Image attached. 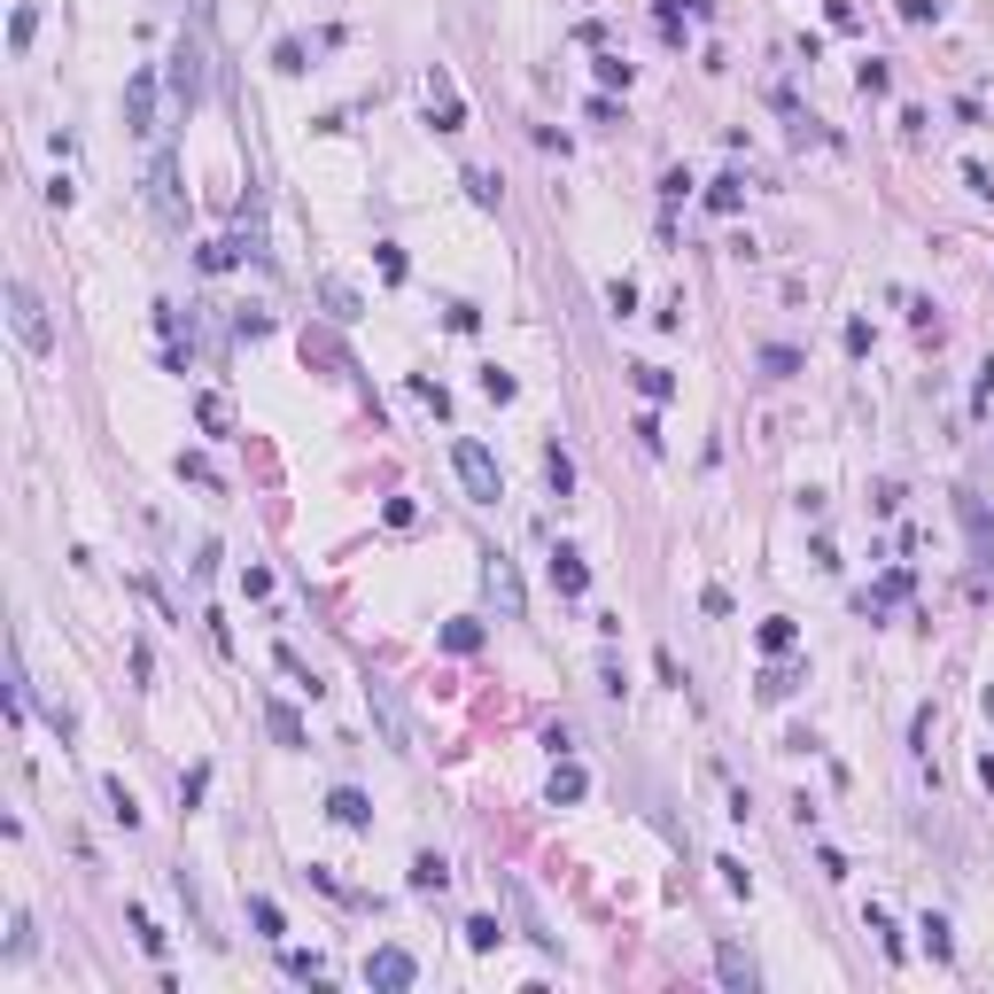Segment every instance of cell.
Segmentation results:
<instances>
[{
    "label": "cell",
    "mask_w": 994,
    "mask_h": 994,
    "mask_svg": "<svg viewBox=\"0 0 994 994\" xmlns=\"http://www.w3.org/2000/svg\"><path fill=\"white\" fill-rule=\"evenodd\" d=\"M9 327H16V342L24 350H55V327H47V304H39V288L32 281H9Z\"/></svg>",
    "instance_id": "obj_1"
},
{
    "label": "cell",
    "mask_w": 994,
    "mask_h": 994,
    "mask_svg": "<svg viewBox=\"0 0 994 994\" xmlns=\"http://www.w3.org/2000/svg\"><path fill=\"white\" fill-rule=\"evenodd\" d=\"M450 467H459V482H467L475 505H498V459H490L482 443H459V450H450Z\"/></svg>",
    "instance_id": "obj_2"
},
{
    "label": "cell",
    "mask_w": 994,
    "mask_h": 994,
    "mask_svg": "<svg viewBox=\"0 0 994 994\" xmlns=\"http://www.w3.org/2000/svg\"><path fill=\"white\" fill-rule=\"evenodd\" d=\"M171 102L179 110L203 102V39H179V55H171Z\"/></svg>",
    "instance_id": "obj_3"
},
{
    "label": "cell",
    "mask_w": 994,
    "mask_h": 994,
    "mask_svg": "<svg viewBox=\"0 0 994 994\" xmlns=\"http://www.w3.org/2000/svg\"><path fill=\"white\" fill-rule=\"evenodd\" d=\"M366 707L381 715V731H389V746H397V754H412V715L397 707V692H389L381 676H366Z\"/></svg>",
    "instance_id": "obj_4"
},
{
    "label": "cell",
    "mask_w": 994,
    "mask_h": 994,
    "mask_svg": "<svg viewBox=\"0 0 994 994\" xmlns=\"http://www.w3.org/2000/svg\"><path fill=\"white\" fill-rule=\"evenodd\" d=\"M125 125H133V133H156V70H133V85H125Z\"/></svg>",
    "instance_id": "obj_5"
},
{
    "label": "cell",
    "mask_w": 994,
    "mask_h": 994,
    "mask_svg": "<svg viewBox=\"0 0 994 994\" xmlns=\"http://www.w3.org/2000/svg\"><path fill=\"white\" fill-rule=\"evenodd\" d=\"M366 979L397 994V986H412V979H420V963H412L404 948H374V963H366Z\"/></svg>",
    "instance_id": "obj_6"
},
{
    "label": "cell",
    "mask_w": 994,
    "mask_h": 994,
    "mask_svg": "<svg viewBox=\"0 0 994 994\" xmlns=\"http://www.w3.org/2000/svg\"><path fill=\"white\" fill-rule=\"evenodd\" d=\"M427 110H435L443 133H459V125H467V110H459V94H450V78H443V70H427Z\"/></svg>",
    "instance_id": "obj_7"
},
{
    "label": "cell",
    "mask_w": 994,
    "mask_h": 994,
    "mask_svg": "<svg viewBox=\"0 0 994 994\" xmlns=\"http://www.w3.org/2000/svg\"><path fill=\"white\" fill-rule=\"evenodd\" d=\"M552 583H560L568 598H583V591H591V568H583V552H568V545H560V552H552Z\"/></svg>",
    "instance_id": "obj_8"
},
{
    "label": "cell",
    "mask_w": 994,
    "mask_h": 994,
    "mask_svg": "<svg viewBox=\"0 0 994 994\" xmlns=\"http://www.w3.org/2000/svg\"><path fill=\"white\" fill-rule=\"evenodd\" d=\"M148 179H156V210H163V218H179V171H171V156H163V148H156V171H148Z\"/></svg>",
    "instance_id": "obj_9"
},
{
    "label": "cell",
    "mask_w": 994,
    "mask_h": 994,
    "mask_svg": "<svg viewBox=\"0 0 994 994\" xmlns=\"http://www.w3.org/2000/svg\"><path fill=\"white\" fill-rule=\"evenodd\" d=\"M715 971H722V979H731V986H754V979H762L746 948H715Z\"/></svg>",
    "instance_id": "obj_10"
},
{
    "label": "cell",
    "mask_w": 994,
    "mask_h": 994,
    "mask_svg": "<svg viewBox=\"0 0 994 994\" xmlns=\"http://www.w3.org/2000/svg\"><path fill=\"white\" fill-rule=\"evenodd\" d=\"M482 575H490V591H498V606H505V614H521V583H513V568H505V560H490Z\"/></svg>",
    "instance_id": "obj_11"
},
{
    "label": "cell",
    "mask_w": 994,
    "mask_h": 994,
    "mask_svg": "<svg viewBox=\"0 0 994 994\" xmlns=\"http://www.w3.org/2000/svg\"><path fill=\"white\" fill-rule=\"evenodd\" d=\"M264 722H273V739H281V746H304V722H296V707H281V699H273V707H264Z\"/></svg>",
    "instance_id": "obj_12"
},
{
    "label": "cell",
    "mask_w": 994,
    "mask_h": 994,
    "mask_svg": "<svg viewBox=\"0 0 994 994\" xmlns=\"http://www.w3.org/2000/svg\"><path fill=\"white\" fill-rule=\"evenodd\" d=\"M327 816H334V824H366V792H350V785H342V792L327 800Z\"/></svg>",
    "instance_id": "obj_13"
},
{
    "label": "cell",
    "mask_w": 994,
    "mask_h": 994,
    "mask_svg": "<svg viewBox=\"0 0 994 994\" xmlns=\"http://www.w3.org/2000/svg\"><path fill=\"white\" fill-rule=\"evenodd\" d=\"M443 645H450V653H475V645H482V629H475V621H450V629H443Z\"/></svg>",
    "instance_id": "obj_14"
},
{
    "label": "cell",
    "mask_w": 994,
    "mask_h": 994,
    "mask_svg": "<svg viewBox=\"0 0 994 994\" xmlns=\"http://www.w3.org/2000/svg\"><path fill=\"white\" fill-rule=\"evenodd\" d=\"M583 785H591L583 769H552V800H583Z\"/></svg>",
    "instance_id": "obj_15"
},
{
    "label": "cell",
    "mask_w": 994,
    "mask_h": 994,
    "mask_svg": "<svg viewBox=\"0 0 994 994\" xmlns=\"http://www.w3.org/2000/svg\"><path fill=\"white\" fill-rule=\"evenodd\" d=\"M443 878H450V870H443V855H420V862H412V886H427V893H435Z\"/></svg>",
    "instance_id": "obj_16"
},
{
    "label": "cell",
    "mask_w": 994,
    "mask_h": 994,
    "mask_svg": "<svg viewBox=\"0 0 994 994\" xmlns=\"http://www.w3.org/2000/svg\"><path fill=\"white\" fill-rule=\"evenodd\" d=\"M638 389H645V397H653V404H661V397H669V389H676V381H669V374H661V366H638Z\"/></svg>",
    "instance_id": "obj_17"
},
{
    "label": "cell",
    "mask_w": 994,
    "mask_h": 994,
    "mask_svg": "<svg viewBox=\"0 0 994 994\" xmlns=\"http://www.w3.org/2000/svg\"><path fill=\"white\" fill-rule=\"evenodd\" d=\"M203 427H210V435H226V427H233V412H226V397H203Z\"/></svg>",
    "instance_id": "obj_18"
},
{
    "label": "cell",
    "mask_w": 994,
    "mask_h": 994,
    "mask_svg": "<svg viewBox=\"0 0 994 994\" xmlns=\"http://www.w3.org/2000/svg\"><path fill=\"white\" fill-rule=\"evenodd\" d=\"M467 195H475V203L490 210V203H498V179H490V171H467Z\"/></svg>",
    "instance_id": "obj_19"
},
{
    "label": "cell",
    "mask_w": 994,
    "mask_h": 994,
    "mask_svg": "<svg viewBox=\"0 0 994 994\" xmlns=\"http://www.w3.org/2000/svg\"><path fill=\"white\" fill-rule=\"evenodd\" d=\"M545 475H552V490H568V482H575V467H568V450H545Z\"/></svg>",
    "instance_id": "obj_20"
},
{
    "label": "cell",
    "mask_w": 994,
    "mask_h": 994,
    "mask_svg": "<svg viewBox=\"0 0 994 994\" xmlns=\"http://www.w3.org/2000/svg\"><path fill=\"white\" fill-rule=\"evenodd\" d=\"M110 808H117V824H140V800H133L125 785H110Z\"/></svg>",
    "instance_id": "obj_21"
},
{
    "label": "cell",
    "mask_w": 994,
    "mask_h": 994,
    "mask_svg": "<svg viewBox=\"0 0 994 994\" xmlns=\"http://www.w3.org/2000/svg\"><path fill=\"white\" fill-rule=\"evenodd\" d=\"M598 85H629V62L621 55H598Z\"/></svg>",
    "instance_id": "obj_22"
},
{
    "label": "cell",
    "mask_w": 994,
    "mask_h": 994,
    "mask_svg": "<svg viewBox=\"0 0 994 994\" xmlns=\"http://www.w3.org/2000/svg\"><path fill=\"white\" fill-rule=\"evenodd\" d=\"M467 948H498V917H475L467 925Z\"/></svg>",
    "instance_id": "obj_23"
},
{
    "label": "cell",
    "mask_w": 994,
    "mask_h": 994,
    "mask_svg": "<svg viewBox=\"0 0 994 994\" xmlns=\"http://www.w3.org/2000/svg\"><path fill=\"white\" fill-rule=\"evenodd\" d=\"M925 948H933V956H948V948H956V940H948V917H925Z\"/></svg>",
    "instance_id": "obj_24"
}]
</instances>
